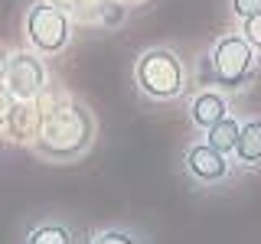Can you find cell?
Segmentation results:
<instances>
[{
	"label": "cell",
	"mask_w": 261,
	"mask_h": 244,
	"mask_svg": "<svg viewBox=\"0 0 261 244\" xmlns=\"http://www.w3.org/2000/svg\"><path fill=\"white\" fill-rule=\"evenodd\" d=\"M95 114L75 98H53L39 104V130L33 137V153L49 163H72L95 143Z\"/></svg>",
	"instance_id": "6da1fadb"
},
{
	"label": "cell",
	"mask_w": 261,
	"mask_h": 244,
	"mask_svg": "<svg viewBox=\"0 0 261 244\" xmlns=\"http://www.w3.org/2000/svg\"><path fill=\"white\" fill-rule=\"evenodd\" d=\"M134 78H137V88L147 98H153V101H173L186 88L183 62L170 49H147L141 59H137Z\"/></svg>",
	"instance_id": "7a4b0ae2"
},
{
	"label": "cell",
	"mask_w": 261,
	"mask_h": 244,
	"mask_svg": "<svg viewBox=\"0 0 261 244\" xmlns=\"http://www.w3.org/2000/svg\"><path fill=\"white\" fill-rule=\"evenodd\" d=\"M72 36V20L69 13L59 10L49 0H36L27 10V39L39 55H56L69 46Z\"/></svg>",
	"instance_id": "3957f363"
},
{
	"label": "cell",
	"mask_w": 261,
	"mask_h": 244,
	"mask_svg": "<svg viewBox=\"0 0 261 244\" xmlns=\"http://www.w3.org/2000/svg\"><path fill=\"white\" fill-rule=\"evenodd\" d=\"M212 72H216L219 85H225L228 92H235V88H242L245 81L251 78V72H255V49L245 36H222L216 46H212Z\"/></svg>",
	"instance_id": "277c9868"
},
{
	"label": "cell",
	"mask_w": 261,
	"mask_h": 244,
	"mask_svg": "<svg viewBox=\"0 0 261 244\" xmlns=\"http://www.w3.org/2000/svg\"><path fill=\"white\" fill-rule=\"evenodd\" d=\"M46 78H49L46 65L36 55V49H33V52H13L10 55L4 85L13 95V101H39V95L46 92Z\"/></svg>",
	"instance_id": "5b68a950"
},
{
	"label": "cell",
	"mask_w": 261,
	"mask_h": 244,
	"mask_svg": "<svg viewBox=\"0 0 261 244\" xmlns=\"http://www.w3.org/2000/svg\"><path fill=\"white\" fill-rule=\"evenodd\" d=\"M186 173H190L196 182H222L228 176V157L225 153H219L216 146L209 143H193L190 150H186Z\"/></svg>",
	"instance_id": "8992f818"
},
{
	"label": "cell",
	"mask_w": 261,
	"mask_h": 244,
	"mask_svg": "<svg viewBox=\"0 0 261 244\" xmlns=\"http://www.w3.org/2000/svg\"><path fill=\"white\" fill-rule=\"evenodd\" d=\"M4 130L16 143H33V137H36V130H39V104L36 101H13Z\"/></svg>",
	"instance_id": "52a82bcc"
},
{
	"label": "cell",
	"mask_w": 261,
	"mask_h": 244,
	"mask_svg": "<svg viewBox=\"0 0 261 244\" xmlns=\"http://www.w3.org/2000/svg\"><path fill=\"white\" fill-rule=\"evenodd\" d=\"M228 114V101H225V95H219V92H199L190 101V120L199 130H209L216 120H222Z\"/></svg>",
	"instance_id": "ba28073f"
},
{
	"label": "cell",
	"mask_w": 261,
	"mask_h": 244,
	"mask_svg": "<svg viewBox=\"0 0 261 244\" xmlns=\"http://www.w3.org/2000/svg\"><path fill=\"white\" fill-rule=\"evenodd\" d=\"M235 157L245 166H255L261 163V117H251L248 124H242L239 130V143H235Z\"/></svg>",
	"instance_id": "9c48e42d"
},
{
	"label": "cell",
	"mask_w": 261,
	"mask_h": 244,
	"mask_svg": "<svg viewBox=\"0 0 261 244\" xmlns=\"http://www.w3.org/2000/svg\"><path fill=\"white\" fill-rule=\"evenodd\" d=\"M239 130H242V124L232 117V114H225L222 120H216L209 130H206V143L209 146H216L219 153H232L235 150V143H239Z\"/></svg>",
	"instance_id": "30bf717a"
},
{
	"label": "cell",
	"mask_w": 261,
	"mask_h": 244,
	"mask_svg": "<svg viewBox=\"0 0 261 244\" xmlns=\"http://www.w3.org/2000/svg\"><path fill=\"white\" fill-rule=\"evenodd\" d=\"M27 244H75V241H72V231L65 225H59V222H43V225H36L27 234Z\"/></svg>",
	"instance_id": "8fae6325"
},
{
	"label": "cell",
	"mask_w": 261,
	"mask_h": 244,
	"mask_svg": "<svg viewBox=\"0 0 261 244\" xmlns=\"http://www.w3.org/2000/svg\"><path fill=\"white\" fill-rule=\"evenodd\" d=\"M88 244H141V238L130 234V231H124V228H108V231L95 234Z\"/></svg>",
	"instance_id": "7c38bea8"
},
{
	"label": "cell",
	"mask_w": 261,
	"mask_h": 244,
	"mask_svg": "<svg viewBox=\"0 0 261 244\" xmlns=\"http://www.w3.org/2000/svg\"><path fill=\"white\" fill-rule=\"evenodd\" d=\"M242 36L251 43V49H261V10L258 13H248L242 20Z\"/></svg>",
	"instance_id": "4fadbf2b"
},
{
	"label": "cell",
	"mask_w": 261,
	"mask_h": 244,
	"mask_svg": "<svg viewBox=\"0 0 261 244\" xmlns=\"http://www.w3.org/2000/svg\"><path fill=\"white\" fill-rule=\"evenodd\" d=\"M10 108H13V95L7 92V85L0 81V127L7 124V117H10Z\"/></svg>",
	"instance_id": "5bb4252c"
},
{
	"label": "cell",
	"mask_w": 261,
	"mask_h": 244,
	"mask_svg": "<svg viewBox=\"0 0 261 244\" xmlns=\"http://www.w3.org/2000/svg\"><path fill=\"white\" fill-rule=\"evenodd\" d=\"M232 10L245 20L248 13H258L261 10V0H232Z\"/></svg>",
	"instance_id": "9a60e30c"
},
{
	"label": "cell",
	"mask_w": 261,
	"mask_h": 244,
	"mask_svg": "<svg viewBox=\"0 0 261 244\" xmlns=\"http://www.w3.org/2000/svg\"><path fill=\"white\" fill-rule=\"evenodd\" d=\"M49 4H56L59 10H65V13H79L82 7L88 4V0H49Z\"/></svg>",
	"instance_id": "2e32d148"
},
{
	"label": "cell",
	"mask_w": 261,
	"mask_h": 244,
	"mask_svg": "<svg viewBox=\"0 0 261 244\" xmlns=\"http://www.w3.org/2000/svg\"><path fill=\"white\" fill-rule=\"evenodd\" d=\"M7 62H10V52L0 46V81H4V75H7Z\"/></svg>",
	"instance_id": "e0dca14e"
},
{
	"label": "cell",
	"mask_w": 261,
	"mask_h": 244,
	"mask_svg": "<svg viewBox=\"0 0 261 244\" xmlns=\"http://www.w3.org/2000/svg\"><path fill=\"white\" fill-rule=\"evenodd\" d=\"M130 4H137V0H130Z\"/></svg>",
	"instance_id": "ac0fdd59"
}]
</instances>
